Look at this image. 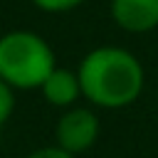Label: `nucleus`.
I'll use <instances>...</instances> for the list:
<instances>
[{
	"label": "nucleus",
	"mask_w": 158,
	"mask_h": 158,
	"mask_svg": "<svg viewBox=\"0 0 158 158\" xmlns=\"http://www.w3.org/2000/svg\"><path fill=\"white\" fill-rule=\"evenodd\" d=\"M12 109H15V89L0 79V126L12 116Z\"/></svg>",
	"instance_id": "423d86ee"
},
{
	"label": "nucleus",
	"mask_w": 158,
	"mask_h": 158,
	"mask_svg": "<svg viewBox=\"0 0 158 158\" xmlns=\"http://www.w3.org/2000/svg\"><path fill=\"white\" fill-rule=\"evenodd\" d=\"M44 99L52 104V106H72L79 96H81V84H79V74L72 72V69H62V67H54L52 74L44 79V84L40 86Z\"/></svg>",
	"instance_id": "39448f33"
},
{
	"label": "nucleus",
	"mask_w": 158,
	"mask_h": 158,
	"mask_svg": "<svg viewBox=\"0 0 158 158\" xmlns=\"http://www.w3.org/2000/svg\"><path fill=\"white\" fill-rule=\"evenodd\" d=\"M57 146L64 148L67 153L77 156L86 148L94 146V141L99 138V118L94 111L74 106L69 111H64L57 121Z\"/></svg>",
	"instance_id": "7ed1b4c3"
},
{
	"label": "nucleus",
	"mask_w": 158,
	"mask_h": 158,
	"mask_svg": "<svg viewBox=\"0 0 158 158\" xmlns=\"http://www.w3.org/2000/svg\"><path fill=\"white\" fill-rule=\"evenodd\" d=\"M111 20L126 32L158 27V0H111Z\"/></svg>",
	"instance_id": "20e7f679"
},
{
	"label": "nucleus",
	"mask_w": 158,
	"mask_h": 158,
	"mask_svg": "<svg viewBox=\"0 0 158 158\" xmlns=\"http://www.w3.org/2000/svg\"><path fill=\"white\" fill-rule=\"evenodd\" d=\"M32 2L44 12H67V10L79 7L84 0H32Z\"/></svg>",
	"instance_id": "0eeeda50"
},
{
	"label": "nucleus",
	"mask_w": 158,
	"mask_h": 158,
	"mask_svg": "<svg viewBox=\"0 0 158 158\" xmlns=\"http://www.w3.org/2000/svg\"><path fill=\"white\" fill-rule=\"evenodd\" d=\"M25 158H74L72 153H67L64 148H59V146H47V148H40V151H32L30 156H25Z\"/></svg>",
	"instance_id": "6e6552de"
},
{
	"label": "nucleus",
	"mask_w": 158,
	"mask_h": 158,
	"mask_svg": "<svg viewBox=\"0 0 158 158\" xmlns=\"http://www.w3.org/2000/svg\"><path fill=\"white\" fill-rule=\"evenodd\" d=\"M81 96L101 109H123L133 104L143 91V67L123 47H96L91 49L79 69Z\"/></svg>",
	"instance_id": "f257e3e1"
},
{
	"label": "nucleus",
	"mask_w": 158,
	"mask_h": 158,
	"mask_svg": "<svg viewBox=\"0 0 158 158\" xmlns=\"http://www.w3.org/2000/svg\"><path fill=\"white\" fill-rule=\"evenodd\" d=\"M54 67V52L37 32L15 30L0 37V79L12 89H40Z\"/></svg>",
	"instance_id": "f03ea898"
}]
</instances>
